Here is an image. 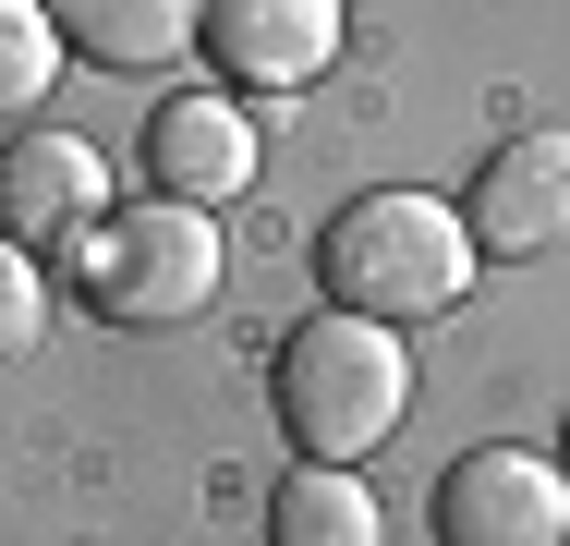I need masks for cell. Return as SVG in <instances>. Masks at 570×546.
<instances>
[{"instance_id": "cell-8", "label": "cell", "mask_w": 570, "mask_h": 546, "mask_svg": "<svg viewBox=\"0 0 570 546\" xmlns=\"http://www.w3.org/2000/svg\"><path fill=\"white\" fill-rule=\"evenodd\" d=\"M255 121L243 98H170L146 121V195H170V207H230L243 183H255Z\"/></svg>"}, {"instance_id": "cell-3", "label": "cell", "mask_w": 570, "mask_h": 546, "mask_svg": "<svg viewBox=\"0 0 570 546\" xmlns=\"http://www.w3.org/2000/svg\"><path fill=\"white\" fill-rule=\"evenodd\" d=\"M230 280V243L207 207H170V195H134V207H110L86 243H73V292H86V316L110 328H183L207 316Z\"/></svg>"}, {"instance_id": "cell-2", "label": "cell", "mask_w": 570, "mask_h": 546, "mask_svg": "<svg viewBox=\"0 0 570 546\" xmlns=\"http://www.w3.org/2000/svg\"><path fill=\"white\" fill-rule=\"evenodd\" d=\"M267 401H279V437H292L304 461H364V449H389L401 413H413V352H401V328L328 304V316H304L279 340Z\"/></svg>"}, {"instance_id": "cell-5", "label": "cell", "mask_w": 570, "mask_h": 546, "mask_svg": "<svg viewBox=\"0 0 570 546\" xmlns=\"http://www.w3.org/2000/svg\"><path fill=\"white\" fill-rule=\"evenodd\" d=\"M110 218V158L86 146V134H12L0 146V231L24 243V255H73L86 231Z\"/></svg>"}, {"instance_id": "cell-11", "label": "cell", "mask_w": 570, "mask_h": 546, "mask_svg": "<svg viewBox=\"0 0 570 546\" xmlns=\"http://www.w3.org/2000/svg\"><path fill=\"white\" fill-rule=\"evenodd\" d=\"M61 74H73V49H61L49 0H0V121H37Z\"/></svg>"}, {"instance_id": "cell-1", "label": "cell", "mask_w": 570, "mask_h": 546, "mask_svg": "<svg viewBox=\"0 0 570 546\" xmlns=\"http://www.w3.org/2000/svg\"><path fill=\"white\" fill-rule=\"evenodd\" d=\"M316 280L341 316H376V328H413V316H450L473 292V218L450 195H413V183H376L352 195L328 231H316Z\"/></svg>"}, {"instance_id": "cell-4", "label": "cell", "mask_w": 570, "mask_h": 546, "mask_svg": "<svg viewBox=\"0 0 570 546\" xmlns=\"http://www.w3.org/2000/svg\"><path fill=\"white\" fill-rule=\"evenodd\" d=\"M438 546H570L559 449H461L438 474Z\"/></svg>"}, {"instance_id": "cell-6", "label": "cell", "mask_w": 570, "mask_h": 546, "mask_svg": "<svg viewBox=\"0 0 570 546\" xmlns=\"http://www.w3.org/2000/svg\"><path fill=\"white\" fill-rule=\"evenodd\" d=\"M195 49L219 61L243 98H304L341 61V0H207V37Z\"/></svg>"}, {"instance_id": "cell-9", "label": "cell", "mask_w": 570, "mask_h": 546, "mask_svg": "<svg viewBox=\"0 0 570 546\" xmlns=\"http://www.w3.org/2000/svg\"><path fill=\"white\" fill-rule=\"evenodd\" d=\"M61 49L98 61V74H170L195 37H207V0H49Z\"/></svg>"}, {"instance_id": "cell-10", "label": "cell", "mask_w": 570, "mask_h": 546, "mask_svg": "<svg viewBox=\"0 0 570 546\" xmlns=\"http://www.w3.org/2000/svg\"><path fill=\"white\" fill-rule=\"evenodd\" d=\"M267 546H389V510L352 461H292L267 486Z\"/></svg>"}, {"instance_id": "cell-7", "label": "cell", "mask_w": 570, "mask_h": 546, "mask_svg": "<svg viewBox=\"0 0 570 546\" xmlns=\"http://www.w3.org/2000/svg\"><path fill=\"white\" fill-rule=\"evenodd\" d=\"M473 255H570V134H510L485 170H473Z\"/></svg>"}, {"instance_id": "cell-12", "label": "cell", "mask_w": 570, "mask_h": 546, "mask_svg": "<svg viewBox=\"0 0 570 546\" xmlns=\"http://www.w3.org/2000/svg\"><path fill=\"white\" fill-rule=\"evenodd\" d=\"M37 328H49V280H37V255L0 231V364H12V352H37Z\"/></svg>"}, {"instance_id": "cell-13", "label": "cell", "mask_w": 570, "mask_h": 546, "mask_svg": "<svg viewBox=\"0 0 570 546\" xmlns=\"http://www.w3.org/2000/svg\"><path fill=\"white\" fill-rule=\"evenodd\" d=\"M559 449H570V437H559Z\"/></svg>"}]
</instances>
